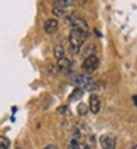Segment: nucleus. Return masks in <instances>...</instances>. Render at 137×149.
<instances>
[{
	"label": "nucleus",
	"mask_w": 137,
	"mask_h": 149,
	"mask_svg": "<svg viewBox=\"0 0 137 149\" xmlns=\"http://www.w3.org/2000/svg\"><path fill=\"white\" fill-rule=\"evenodd\" d=\"M58 28H59V22L56 19H47L44 22V25H43V30L47 33V34H53V33H56L58 31Z\"/></svg>",
	"instance_id": "39448f33"
},
{
	"label": "nucleus",
	"mask_w": 137,
	"mask_h": 149,
	"mask_svg": "<svg viewBox=\"0 0 137 149\" xmlns=\"http://www.w3.org/2000/svg\"><path fill=\"white\" fill-rule=\"evenodd\" d=\"M77 3H80V5H86L87 3V0H75Z\"/></svg>",
	"instance_id": "f3484780"
},
{
	"label": "nucleus",
	"mask_w": 137,
	"mask_h": 149,
	"mask_svg": "<svg viewBox=\"0 0 137 149\" xmlns=\"http://www.w3.org/2000/svg\"><path fill=\"white\" fill-rule=\"evenodd\" d=\"M58 68H59V71L61 72H63V74H71V62H70V59H66V58H63V59H61L59 62H58Z\"/></svg>",
	"instance_id": "6e6552de"
},
{
	"label": "nucleus",
	"mask_w": 137,
	"mask_h": 149,
	"mask_svg": "<svg viewBox=\"0 0 137 149\" xmlns=\"http://www.w3.org/2000/svg\"><path fill=\"white\" fill-rule=\"evenodd\" d=\"M74 2H75V0H59V5L63 6V8H68V6L74 5Z\"/></svg>",
	"instance_id": "2eb2a0df"
},
{
	"label": "nucleus",
	"mask_w": 137,
	"mask_h": 149,
	"mask_svg": "<svg viewBox=\"0 0 137 149\" xmlns=\"http://www.w3.org/2000/svg\"><path fill=\"white\" fill-rule=\"evenodd\" d=\"M97 67H99V58H97V55H90V56H87V58L83 61V63H81V68H83L86 72H93L95 70H97Z\"/></svg>",
	"instance_id": "20e7f679"
},
{
	"label": "nucleus",
	"mask_w": 137,
	"mask_h": 149,
	"mask_svg": "<svg viewBox=\"0 0 137 149\" xmlns=\"http://www.w3.org/2000/svg\"><path fill=\"white\" fill-rule=\"evenodd\" d=\"M77 111H78L80 115H86L87 111H88V105H86V103H80V105H78V108H77Z\"/></svg>",
	"instance_id": "f8f14e48"
},
{
	"label": "nucleus",
	"mask_w": 137,
	"mask_h": 149,
	"mask_svg": "<svg viewBox=\"0 0 137 149\" xmlns=\"http://www.w3.org/2000/svg\"><path fill=\"white\" fill-rule=\"evenodd\" d=\"M95 50V45H87V47L84 49V53H86V58L90 56V55H95V53H91Z\"/></svg>",
	"instance_id": "4468645a"
},
{
	"label": "nucleus",
	"mask_w": 137,
	"mask_h": 149,
	"mask_svg": "<svg viewBox=\"0 0 137 149\" xmlns=\"http://www.w3.org/2000/svg\"><path fill=\"white\" fill-rule=\"evenodd\" d=\"M88 34H84L81 31H77V30H71V34H70V52L71 53H78L83 47V43L86 41Z\"/></svg>",
	"instance_id": "f257e3e1"
},
{
	"label": "nucleus",
	"mask_w": 137,
	"mask_h": 149,
	"mask_svg": "<svg viewBox=\"0 0 137 149\" xmlns=\"http://www.w3.org/2000/svg\"><path fill=\"white\" fill-rule=\"evenodd\" d=\"M133 149H137V143H136V145H134V146H133Z\"/></svg>",
	"instance_id": "6ab92c4d"
},
{
	"label": "nucleus",
	"mask_w": 137,
	"mask_h": 149,
	"mask_svg": "<svg viewBox=\"0 0 137 149\" xmlns=\"http://www.w3.org/2000/svg\"><path fill=\"white\" fill-rule=\"evenodd\" d=\"M83 92H84L83 89H80V87H77V89H75V90H74V92L71 93V96H70V97H68V100H70V102H75V100H78V99H81V97H83V95H84Z\"/></svg>",
	"instance_id": "9b49d317"
},
{
	"label": "nucleus",
	"mask_w": 137,
	"mask_h": 149,
	"mask_svg": "<svg viewBox=\"0 0 137 149\" xmlns=\"http://www.w3.org/2000/svg\"><path fill=\"white\" fill-rule=\"evenodd\" d=\"M70 24H71V28H72V30L81 31V33H84V34L88 33V24L86 22V19H83V18H80V16L72 15V16L70 18Z\"/></svg>",
	"instance_id": "7ed1b4c3"
},
{
	"label": "nucleus",
	"mask_w": 137,
	"mask_h": 149,
	"mask_svg": "<svg viewBox=\"0 0 137 149\" xmlns=\"http://www.w3.org/2000/svg\"><path fill=\"white\" fill-rule=\"evenodd\" d=\"M44 149H58V146H56V145H47Z\"/></svg>",
	"instance_id": "dca6fc26"
},
{
	"label": "nucleus",
	"mask_w": 137,
	"mask_h": 149,
	"mask_svg": "<svg viewBox=\"0 0 137 149\" xmlns=\"http://www.w3.org/2000/svg\"><path fill=\"white\" fill-rule=\"evenodd\" d=\"M53 55H55V58L58 59V62H59L61 59H63V58H65V50H63V47H62L61 45H56V46L53 47Z\"/></svg>",
	"instance_id": "9d476101"
},
{
	"label": "nucleus",
	"mask_w": 137,
	"mask_h": 149,
	"mask_svg": "<svg viewBox=\"0 0 137 149\" xmlns=\"http://www.w3.org/2000/svg\"><path fill=\"white\" fill-rule=\"evenodd\" d=\"M52 12H53V15H55V16H65V15H66V10H65V8H63V6H61V5H59V2L53 5V8H52Z\"/></svg>",
	"instance_id": "1a4fd4ad"
},
{
	"label": "nucleus",
	"mask_w": 137,
	"mask_h": 149,
	"mask_svg": "<svg viewBox=\"0 0 137 149\" xmlns=\"http://www.w3.org/2000/svg\"><path fill=\"white\" fill-rule=\"evenodd\" d=\"M72 83L75 84L77 87L83 89V90H95L96 89V83L91 80L88 75H83V74H78V75H74L72 77Z\"/></svg>",
	"instance_id": "f03ea898"
},
{
	"label": "nucleus",
	"mask_w": 137,
	"mask_h": 149,
	"mask_svg": "<svg viewBox=\"0 0 137 149\" xmlns=\"http://www.w3.org/2000/svg\"><path fill=\"white\" fill-rule=\"evenodd\" d=\"M15 149H21V148H15Z\"/></svg>",
	"instance_id": "aec40b11"
},
{
	"label": "nucleus",
	"mask_w": 137,
	"mask_h": 149,
	"mask_svg": "<svg viewBox=\"0 0 137 149\" xmlns=\"http://www.w3.org/2000/svg\"><path fill=\"white\" fill-rule=\"evenodd\" d=\"M9 146H10V142L6 137H3V136L0 137V149H8Z\"/></svg>",
	"instance_id": "ddd939ff"
},
{
	"label": "nucleus",
	"mask_w": 137,
	"mask_h": 149,
	"mask_svg": "<svg viewBox=\"0 0 137 149\" xmlns=\"http://www.w3.org/2000/svg\"><path fill=\"white\" fill-rule=\"evenodd\" d=\"M133 99H134V103H136V105H137V96H134V97H133Z\"/></svg>",
	"instance_id": "a211bd4d"
},
{
	"label": "nucleus",
	"mask_w": 137,
	"mask_h": 149,
	"mask_svg": "<svg viewBox=\"0 0 137 149\" xmlns=\"http://www.w3.org/2000/svg\"><path fill=\"white\" fill-rule=\"evenodd\" d=\"M88 109L93 112V114H97L100 111V99L96 96V95H91L90 96V100H88Z\"/></svg>",
	"instance_id": "423d86ee"
},
{
	"label": "nucleus",
	"mask_w": 137,
	"mask_h": 149,
	"mask_svg": "<svg viewBox=\"0 0 137 149\" xmlns=\"http://www.w3.org/2000/svg\"><path fill=\"white\" fill-rule=\"evenodd\" d=\"M100 145L103 149H113L115 148V139L112 136H102L100 137Z\"/></svg>",
	"instance_id": "0eeeda50"
}]
</instances>
